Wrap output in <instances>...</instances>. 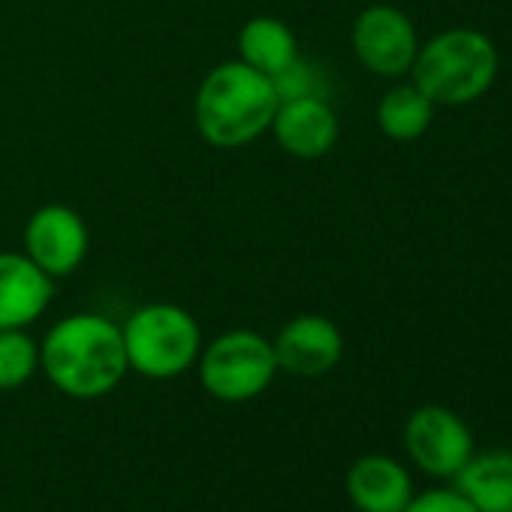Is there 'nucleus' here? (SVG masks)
Segmentation results:
<instances>
[{
	"label": "nucleus",
	"instance_id": "9d476101",
	"mask_svg": "<svg viewBox=\"0 0 512 512\" xmlns=\"http://www.w3.org/2000/svg\"><path fill=\"white\" fill-rule=\"evenodd\" d=\"M272 133L287 154L299 160H317L335 148L341 124L335 109L323 97L308 94L278 103V112L272 118Z\"/></svg>",
	"mask_w": 512,
	"mask_h": 512
},
{
	"label": "nucleus",
	"instance_id": "6ab92c4d",
	"mask_svg": "<svg viewBox=\"0 0 512 512\" xmlns=\"http://www.w3.org/2000/svg\"><path fill=\"white\" fill-rule=\"evenodd\" d=\"M0 512H7V509H0Z\"/></svg>",
	"mask_w": 512,
	"mask_h": 512
},
{
	"label": "nucleus",
	"instance_id": "0eeeda50",
	"mask_svg": "<svg viewBox=\"0 0 512 512\" xmlns=\"http://www.w3.org/2000/svg\"><path fill=\"white\" fill-rule=\"evenodd\" d=\"M88 226L79 211L70 205H43L28 217L25 226V253L52 281L73 275L88 256Z\"/></svg>",
	"mask_w": 512,
	"mask_h": 512
},
{
	"label": "nucleus",
	"instance_id": "9b49d317",
	"mask_svg": "<svg viewBox=\"0 0 512 512\" xmlns=\"http://www.w3.org/2000/svg\"><path fill=\"white\" fill-rule=\"evenodd\" d=\"M55 281L28 253L0 250V329H28L52 305Z\"/></svg>",
	"mask_w": 512,
	"mask_h": 512
},
{
	"label": "nucleus",
	"instance_id": "ddd939ff",
	"mask_svg": "<svg viewBox=\"0 0 512 512\" xmlns=\"http://www.w3.org/2000/svg\"><path fill=\"white\" fill-rule=\"evenodd\" d=\"M455 491L479 512H512V452L470 455L455 473Z\"/></svg>",
	"mask_w": 512,
	"mask_h": 512
},
{
	"label": "nucleus",
	"instance_id": "f3484780",
	"mask_svg": "<svg viewBox=\"0 0 512 512\" xmlns=\"http://www.w3.org/2000/svg\"><path fill=\"white\" fill-rule=\"evenodd\" d=\"M272 82H275L278 100H296V97L314 94V73L299 58L287 70H281L278 76H272Z\"/></svg>",
	"mask_w": 512,
	"mask_h": 512
},
{
	"label": "nucleus",
	"instance_id": "39448f33",
	"mask_svg": "<svg viewBox=\"0 0 512 512\" xmlns=\"http://www.w3.org/2000/svg\"><path fill=\"white\" fill-rule=\"evenodd\" d=\"M196 365L202 389L223 404H244L263 395L278 374L272 341L253 329L223 332L199 353Z\"/></svg>",
	"mask_w": 512,
	"mask_h": 512
},
{
	"label": "nucleus",
	"instance_id": "f257e3e1",
	"mask_svg": "<svg viewBox=\"0 0 512 512\" xmlns=\"http://www.w3.org/2000/svg\"><path fill=\"white\" fill-rule=\"evenodd\" d=\"M40 368L49 383L79 401L103 398L130 371L121 326L103 314H70L40 344Z\"/></svg>",
	"mask_w": 512,
	"mask_h": 512
},
{
	"label": "nucleus",
	"instance_id": "f8f14e48",
	"mask_svg": "<svg viewBox=\"0 0 512 512\" xmlns=\"http://www.w3.org/2000/svg\"><path fill=\"white\" fill-rule=\"evenodd\" d=\"M347 494L359 512H404L413 500V485L398 461L365 455L347 473Z\"/></svg>",
	"mask_w": 512,
	"mask_h": 512
},
{
	"label": "nucleus",
	"instance_id": "a211bd4d",
	"mask_svg": "<svg viewBox=\"0 0 512 512\" xmlns=\"http://www.w3.org/2000/svg\"><path fill=\"white\" fill-rule=\"evenodd\" d=\"M404 512H479V509L458 491H425L413 497Z\"/></svg>",
	"mask_w": 512,
	"mask_h": 512
},
{
	"label": "nucleus",
	"instance_id": "1a4fd4ad",
	"mask_svg": "<svg viewBox=\"0 0 512 512\" xmlns=\"http://www.w3.org/2000/svg\"><path fill=\"white\" fill-rule=\"evenodd\" d=\"M272 347L278 371L293 377H323L341 362L344 335L323 314H299L278 332Z\"/></svg>",
	"mask_w": 512,
	"mask_h": 512
},
{
	"label": "nucleus",
	"instance_id": "2eb2a0df",
	"mask_svg": "<svg viewBox=\"0 0 512 512\" xmlns=\"http://www.w3.org/2000/svg\"><path fill=\"white\" fill-rule=\"evenodd\" d=\"M434 103L413 85H395L383 94L380 106H377V124L383 130V136L395 139V142H413L419 136H425V130L434 121Z\"/></svg>",
	"mask_w": 512,
	"mask_h": 512
},
{
	"label": "nucleus",
	"instance_id": "f03ea898",
	"mask_svg": "<svg viewBox=\"0 0 512 512\" xmlns=\"http://www.w3.org/2000/svg\"><path fill=\"white\" fill-rule=\"evenodd\" d=\"M275 82L244 61L217 64L199 85L193 121L199 136L214 148H244L272 130L278 112Z\"/></svg>",
	"mask_w": 512,
	"mask_h": 512
},
{
	"label": "nucleus",
	"instance_id": "6e6552de",
	"mask_svg": "<svg viewBox=\"0 0 512 512\" xmlns=\"http://www.w3.org/2000/svg\"><path fill=\"white\" fill-rule=\"evenodd\" d=\"M404 443L419 470L431 476H455L473 455L470 428L446 407H419L404 428Z\"/></svg>",
	"mask_w": 512,
	"mask_h": 512
},
{
	"label": "nucleus",
	"instance_id": "4468645a",
	"mask_svg": "<svg viewBox=\"0 0 512 512\" xmlns=\"http://www.w3.org/2000/svg\"><path fill=\"white\" fill-rule=\"evenodd\" d=\"M238 55V61L272 79L299 58V43L287 22L272 16H256L238 34Z\"/></svg>",
	"mask_w": 512,
	"mask_h": 512
},
{
	"label": "nucleus",
	"instance_id": "7ed1b4c3",
	"mask_svg": "<svg viewBox=\"0 0 512 512\" xmlns=\"http://www.w3.org/2000/svg\"><path fill=\"white\" fill-rule=\"evenodd\" d=\"M497 70L500 55L488 34L449 28L419 46L410 76L434 106H467L491 91Z\"/></svg>",
	"mask_w": 512,
	"mask_h": 512
},
{
	"label": "nucleus",
	"instance_id": "dca6fc26",
	"mask_svg": "<svg viewBox=\"0 0 512 512\" xmlns=\"http://www.w3.org/2000/svg\"><path fill=\"white\" fill-rule=\"evenodd\" d=\"M40 371V344L25 329H0V392L25 386Z\"/></svg>",
	"mask_w": 512,
	"mask_h": 512
},
{
	"label": "nucleus",
	"instance_id": "20e7f679",
	"mask_svg": "<svg viewBox=\"0 0 512 512\" xmlns=\"http://www.w3.org/2000/svg\"><path fill=\"white\" fill-rule=\"evenodd\" d=\"M130 371L148 380H172L190 371L202 353V332L190 311L154 302L127 317L121 326Z\"/></svg>",
	"mask_w": 512,
	"mask_h": 512
},
{
	"label": "nucleus",
	"instance_id": "423d86ee",
	"mask_svg": "<svg viewBox=\"0 0 512 512\" xmlns=\"http://www.w3.org/2000/svg\"><path fill=\"white\" fill-rule=\"evenodd\" d=\"M350 40L359 64L383 79L407 76L419 52V37L410 16L392 4H374L362 10Z\"/></svg>",
	"mask_w": 512,
	"mask_h": 512
}]
</instances>
